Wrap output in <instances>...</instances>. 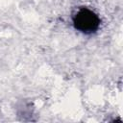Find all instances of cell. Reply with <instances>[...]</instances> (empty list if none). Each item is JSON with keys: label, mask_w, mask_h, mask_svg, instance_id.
<instances>
[{"label": "cell", "mask_w": 123, "mask_h": 123, "mask_svg": "<svg viewBox=\"0 0 123 123\" xmlns=\"http://www.w3.org/2000/svg\"><path fill=\"white\" fill-rule=\"evenodd\" d=\"M73 25L75 29L84 34H92L100 26V18L92 10L81 8L73 16Z\"/></svg>", "instance_id": "1"}]
</instances>
